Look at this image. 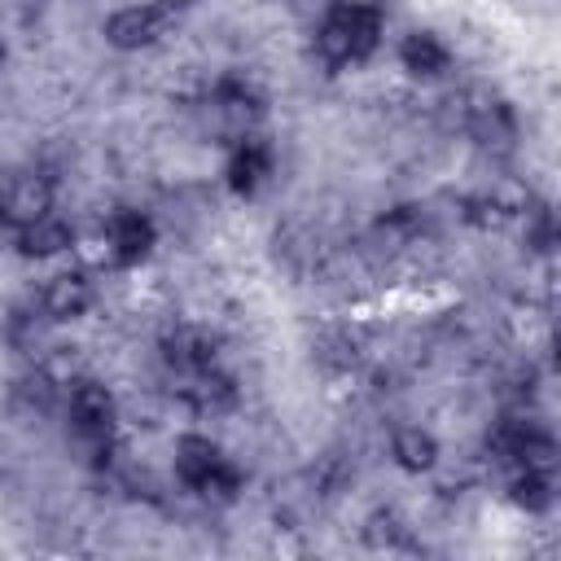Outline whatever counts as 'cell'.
Here are the masks:
<instances>
[{"label":"cell","instance_id":"6da1fadb","mask_svg":"<svg viewBox=\"0 0 561 561\" xmlns=\"http://www.w3.org/2000/svg\"><path fill=\"white\" fill-rule=\"evenodd\" d=\"M381 44V13L373 4H333L316 31V53L329 66H355L364 57H373Z\"/></svg>","mask_w":561,"mask_h":561},{"label":"cell","instance_id":"7a4b0ae2","mask_svg":"<svg viewBox=\"0 0 561 561\" xmlns=\"http://www.w3.org/2000/svg\"><path fill=\"white\" fill-rule=\"evenodd\" d=\"M175 473L184 486L215 495V500H232L241 491V469L219 451V443H210L202 434H184L175 443Z\"/></svg>","mask_w":561,"mask_h":561},{"label":"cell","instance_id":"3957f363","mask_svg":"<svg viewBox=\"0 0 561 561\" xmlns=\"http://www.w3.org/2000/svg\"><path fill=\"white\" fill-rule=\"evenodd\" d=\"M66 412H70V425H75V434H79V438H88V443L105 447V438H110V430H114V412H118V408H114L110 386H101V381H92V377L70 381Z\"/></svg>","mask_w":561,"mask_h":561},{"label":"cell","instance_id":"277c9868","mask_svg":"<svg viewBox=\"0 0 561 561\" xmlns=\"http://www.w3.org/2000/svg\"><path fill=\"white\" fill-rule=\"evenodd\" d=\"M167 31V9L162 4H127L118 13H110L105 22V44L118 53H140L149 44H158Z\"/></svg>","mask_w":561,"mask_h":561},{"label":"cell","instance_id":"5b68a950","mask_svg":"<svg viewBox=\"0 0 561 561\" xmlns=\"http://www.w3.org/2000/svg\"><path fill=\"white\" fill-rule=\"evenodd\" d=\"M105 245H110V259H114L118 267H136V263H145V259L153 254L158 228H153V219L140 215V210H118V215L110 219Z\"/></svg>","mask_w":561,"mask_h":561},{"label":"cell","instance_id":"8992f818","mask_svg":"<svg viewBox=\"0 0 561 561\" xmlns=\"http://www.w3.org/2000/svg\"><path fill=\"white\" fill-rule=\"evenodd\" d=\"M272 167H276V158H272V149L263 145V140H254V136H245L232 153H228V167H224V180H228V188L237 193V197H254L267 180H272Z\"/></svg>","mask_w":561,"mask_h":561},{"label":"cell","instance_id":"52a82bcc","mask_svg":"<svg viewBox=\"0 0 561 561\" xmlns=\"http://www.w3.org/2000/svg\"><path fill=\"white\" fill-rule=\"evenodd\" d=\"M92 302H96V289H92V280H88L83 272H57V276L44 285V298H39L44 320H57V324L88 316Z\"/></svg>","mask_w":561,"mask_h":561},{"label":"cell","instance_id":"ba28073f","mask_svg":"<svg viewBox=\"0 0 561 561\" xmlns=\"http://www.w3.org/2000/svg\"><path fill=\"white\" fill-rule=\"evenodd\" d=\"M399 61L412 79H443L451 70V48L434 31H412L399 44Z\"/></svg>","mask_w":561,"mask_h":561},{"label":"cell","instance_id":"9c48e42d","mask_svg":"<svg viewBox=\"0 0 561 561\" xmlns=\"http://www.w3.org/2000/svg\"><path fill=\"white\" fill-rule=\"evenodd\" d=\"M4 215L13 228H22L39 215H53V180L48 175H18L4 188Z\"/></svg>","mask_w":561,"mask_h":561},{"label":"cell","instance_id":"30bf717a","mask_svg":"<svg viewBox=\"0 0 561 561\" xmlns=\"http://www.w3.org/2000/svg\"><path fill=\"white\" fill-rule=\"evenodd\" d=\"M70 241H75V228L66 219H57V215H39V219L22 224L18 237H13L22 259H53V254L70 250Z\"/></svg>","mask_w":561,"mask_h":561},{"label":"cell","instance_id":"8fae6325","mask_svg":"<svg viewBox=\"0 0 561 561\" xmlns=\"http://www.w3.org/2000/svg\"><path fill=\"white\" fill-rule=\"evenodd\" d=\"M215 351H219V342H215L206 329H175V333L162 342L167 364L180 368V373H188V377L215 368Z\"/></svg>","mask_w":561,"mask_h":561},{"label":"cell","instance_id":"7c38bea8","mask_svg":"<svg viewBox=\"0 0 561 561\" xmlns=\"http://www.w3.org/2000/svg\"><path fill=\"white\" fill-rule=\"evenodd\" d=\"M390 456H394L399 469L425 473V469L438 465V438H434L430 430H421V425H403V430H394V438H390Z\"/></svg>","mask_w":561,"mask_h":561},{"label":"cell","instance_id":"4fadbf2b","mask_svg":"<svg viewBox=\"0 0 561 561\" xmlns=\"http://www.w3.org/2000/svg\"><path fill=\"white\" fill-rule=\"evenodd\" d=\"M219 110L228 118H254V114H263V92L245 79H224L219 83Z\"/></svg>","mask_w":561,"mask_h":561},{"label":"cell","instance_id":"5bb4252c","mask_svg":"<svg viewBox=\"0 0 561 561\" xmlns=\"http://www.w3.org/2000/svg\"><path fill=\"white\" fill-rule=\"evenodd\" d=\"M508 495H513V504H517V508H526V513H543V508L552 504L548 473H543V469H522V473L513 478Z\"/></svg>","mask_w":561,"mask_h":561},{"label":"cell","instance_id":"9a60e30c","mask_svg":"<svg viewBox=\"0 0 561 561\" xmlns=\"http://www.w3.org/2000/svg\"><path fill=\"white\" fill-rule=\"evenodd\" d=\"M9 224V215H4V193H0V228Z\"/></svg>","mask_w":561,"mask_h":561},{"label":"cell","instance_id":"2e32d148","mask_svg":"<svg viewBox=\"0 0 561 561\" xmlns=\"http://www.w3.org/2000/svg\"><path fill=\"white\" fill-rule=\"evenodd\" d=\"M0 70H4V44H0Z\"/></svg>","mask_w":561,"mask_h":561}]
</instances>
